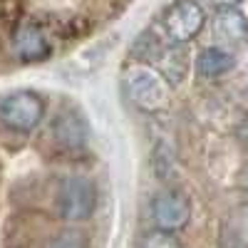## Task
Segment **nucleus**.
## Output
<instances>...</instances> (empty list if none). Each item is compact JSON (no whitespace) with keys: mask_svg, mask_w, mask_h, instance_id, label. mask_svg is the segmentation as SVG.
Instances as JSON below:
<instances>
[{"mask_svg":"<svg viewBox=\"0 0 248 248\" xmlns=\"http://www.w3.org/2000/svg\"><path fill=\"white\" fill-rule=\"evenodd\" d=\"M13 47H15V55L20 60H28V62H40V60L50 57V52H52V45H50L45 30L37 28V25H23L20 28L15 32Z\"/></svg>","mask_w":248,"mask_h":248,"instance_id":"6e6552de","label":"nucleus"},{"mask_svg":"<svg viewBox=\"0 0 248 248\" xmlns=\"http://www.w3.org/2000/svg\"><path fill=\"white\" fill-rule=\"evenodd\" d=\"M184 43H174L167 47H161V52L156 55V60H161V72L167 75V79H171L174 85H179V82L186 77V72H189V60H186V52L181 47Z\"/></svg>","mask_w":248,"mask_h":248,"instance_id":"9d476101","label":"nucleus"},{"mask_svg":"<svg viewBox=\"0 0 248 248\" xmlns=\"http://www.w3.org/2000/svg\"><path fill=\"white\" fill-rule=\"evenodd\" d=\"M221 248H246V243H243V241H238V238L233 236V238H226Z\"/></svg>","mask_w":248,"mask_h":248,"instance_id":"4468645a","label":"nucleus"},{"mask_svg":"<svg viewBox=\"0 0 248 248\" xmlns=\"http://www.w3.org/2000/svg\"><path fill=\"white\" fill-rule=\"evenodd\" d=\"M211 30L221 47L236 50L248 43V17L238 8H218L211 20Z\"/></svg>","mask_w":248,"mask_h":248,"instance_id":"423d86ee","label":"nucleus"},{"mask_svg":"<svg viewBox=\"0 0 248 248\" xmlns=\"http://www.w3.org/2000/svg\"><path fill=\"white\" fill-rule=\"evenodd\" d=\"M201 3H206V5H211V8H238L243 0H201Z\"/></svg>","mask_w":248,"mask_h":248,"instance_id":"ddd939ff","label":"nucleus"},{"mask_svg":"<svg viewBox=\"0 0 248 248\" xmlns=\"http://www.w3.org/2000/svg\"><path fill=\"white\" fill-rule=\"evenodd\" d=\"M203 23H206V15H203L201 3H196V0H176L174 5L167 8V13L161 17V28L174 43L194 40L203 30Z\"/></svg>","mask_w":248,"mask_h":248,"instance_id":"20e7f679","label":"nucleus"},{"mask_svg":"<svg viewBox=\"0 0 248 248\" xmlns=\"http://www.w3.org/2000/svg\"><path fill=\"white\" fill-rule=\"evenodd\" d=\"M45 248H87V241L77 231H65V233H57Z\"/></svg>","mask_w":248,"mask_h":248,"instance_id":"f8f14e48","label":"nucleus"},{"mask_svg":"<svg viewBox=\"0 0 248 248\" xmlns=\"http://www.w3.org/2000/svg\"><path fill=\"white\" fill-rule=\"evenodd\" d=\"M94 203H97V191L87 176H65L57 184L55 206L62 218L85 221L92 216Z\"/></svg>","mask_w":248,"mask_h":248,"instance_id":"f03ea898","label":"nucleus"},{"mask_svg":"<svg viewBox=\"0 0 248 248\" xmlns=\"http://www.w3.org/2000/svg\"><path fill=\"white\" fill-rule=\"evenodd\" d=\"M196 67H199L201 77L216 79L233 67V50L221 47V45L218 47H206V50H201V55L196 60Z\"/></svg>","mask_w":248,"mask_h":248,"instance_id":"1a4fd4ad","label":"nucleus"},{"mask_svg":"<svg viewBox=\"0 0 248 248\" xmlns=\"http://www.w3.org/2000/svg\"><path fill=\"white\" fill-rule=\"evenodd\" d=\"M124 90L134 107L144 112H156L169 99V82L167 75L149 65H134L124 75Z\"/></svg>","mask_w":248,"mask_h":248,"instance_id":"f257e3e1","label":"nucleus"},{"mask_svg":"<svg viewBox=\"0 0 248 248\" xmlns=\"http://www.w3.org/2000/svg\"><path fill=\"white\" fill-rule=\"evenodd\" d=\"M52 134H55L57 144H62L65 149H82L90 141V129H87L85 119L72 109H65L55 117Z\"/></svg>","mask_w":248,"mask_h":248,"instance_id":"0eeeda50","label":"nucleus"},{"mask_svg":"<svg viewBox=\"0 0 248 248\" xmlns=\"http://www.w3.org/2000/svg\"><path fill=\"white\" fill-rule=\"evenodd\" d=\"M45 117V102L35 92L17 90L0 99V122L13 132H32Z\"/></svg>","mask_w":248,"mask_h":248,"instance_id":"7ed1b4c3","label":"nucleus"},{"mask_svg":"<svg viewBox=\"0 0 248 248\" xmlns=\"http://www.w3.org/2000/svg\"><path fill=\"white\" fill-rule=\"evenodd\" d=\"M191 218V199L179 189H164L152 201V221L161 231H179Z\"/></svg>","mask_w":248,"mask_h":248,"instance_id":"39448f33","label":"nucleus"},{"mask_svg":"<svg viewBox=\"0 0 248 248\" xmlns=\"http://www.w3.org/2000/svg\"><path fill=\"white\" fill-rule=\"evenodd\" d=\"M139 248H181V243H179V238L174 236V231H161V229H156L154 233L144 236V241H141Z\"/></svg>","mask_w":248,"mask_h":248,"instance_id":"9b49d317","label":"nucleus"}]
</instances>
